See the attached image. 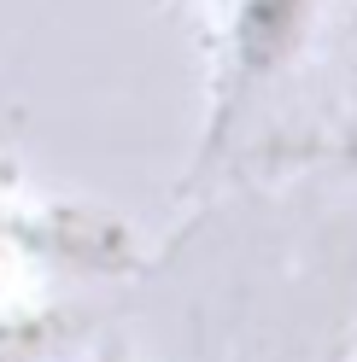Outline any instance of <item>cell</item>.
Here are the masks:
<instances>
[{"instance_id":"277c9868","label":"cell","mask_w":357,"mask_h":362,"mask_svg":"<svg viewBox=\"0 0 357 362\" xmlns=\"http://www.w3.org/2000/svg\"><path fill=\"white\" fill-rule=\"evenodd\" d=\"M170 6H199V0H170Z\"/></svg>"},{"instance_id":"7a4b0ae2","label":"cell","mask_w":357,"mask_h":362,"mask_svg":"<svg viewBox=\"0 0 357 362\" xmlns=\"http://www.w3.org/2000/svg\"><path fill=\"white\" fill-rule=\"evenodd\" d=\"M24 351H35V333H30V339H24V333H18V339H0V362H18Z\"/></svg>"},{"instance_id":"3957f363","label":"cell","mask_w":357,"mask_h":362,"mask_svg":"<svg viewBox=\"0 0 357 362\" xmlns=\"http://www.w3.org/2000/svg\"><path fill=\"white\" fill-rule=\"evenodd\" d=\"M12 252V222H6V211H0V257Z\"/></svg>"},{"instance_id":"6da1fadb","label":"cell","mask_w":357,"mask_h":362,"mask_svg":"<svg viewBox=\"0 0 357 362\" xmlns=\"http://www.w3.org/2000/svg\"><path fill=\"white\" fill-rule=\"evenodd\" d=\"M322 0H229L222 18V47H217V82H211V111H205V158L222 134L240 123L264 88L310 47Z\"/></svg>"}]
</instances>
